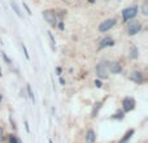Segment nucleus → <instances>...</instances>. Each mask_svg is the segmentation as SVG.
I'll return each instance as SVG.
<instances>
[{"label":"nucleus","instance_id":"obj_1","mask_svg":"<svg viewBox=\"0 0 148 143\" xmlns=\"http://www.w3.org/2000/svg\"><path fill=\"white\" fill-rule=\"evenodd\" d=\"M42 16H43L44 20L49 23V26H52V28H56L57 26V16H56V13H55L53 10L46 9V10L42 12Z\"/></svg>","mask_w":148,"mask_h":143},{"label":"nucleus","instance_id":"obj_2","mask_svg":"<svg viewBox=\"0 0 148 143\" xmlns=\"http://www.w3.org/2000/svg\"><path fill=\"white\" fill-rule=\"evenodd\" d=\"M108 63H100V64L96 65V69H95V73H96L97 78L100 79H107L108 76H109V70H108Z\"/></svg>","mask_w":148,"mask_h":143},{"label":"nucleus","instance_id":"obj_3","mask_svg":"<svg viewBox=\"0 0 148 143\" xmlns=\"http://www.w3.org/2000/svg\"><path fill=\"white\" fill-rule=\"evenodd\" d=\"M140 30H142V23L139 22V21L134 20V21H130V22L127 23V29H126L127 35L134 36V35H136V34H138Z\"/></svg>","mask_w":148,"mask_h":143},{"label":"nucleus","instance_id":"obj_4","mask_svg":"<svg viewBox=\"0 0 148 143\" xmlns=\"http://www.w3.org/2000/svg\"><path fill=\"white\" fill-rule=\"evenodd\" d=\"M136 14H138V7H129V8H125V9L122 10V18L125 22L135 18Z\"/></svg>","mask_w":148,"mask_h":143},{"label":"nucleus","instance_id":"obj_5","mask_svg":"<svg viewBox=\"0 0 148 143\" xmlns=\"http://www.w3.org/2000/svg\"><path fill=\"white\" fill-rule=\"evenodd\" d=\"M116 22H117V21H116V18H107V20H104L103 22H100L99 31H100V33H107V31H109L110 29L116 25Z\"/></svg>","mask_w":148,"mask_h":143},{"label":"nucleus","instance_id":"obj_6","mask_svg":"<svg viewBox=\"0 0 148 143\" xmlns=\"http://www.w3.org/2000/svg\"><path fill=\"white\" fill-rule=\"evenodd\" d=\"M135 100H134V98H131V96H127V98H125L123 99V102H122V111L125 113H127V112H131V111L135 108Z\"/></svg>","mask_w":148,"mask_h":143},{"label":"nucleus","instance_id":"obj_7","mask_svg":"<svg viewBox=\"0 0 148 143\" xmlns=\"http://www.w3.org/2000/svg\"><path fill=\"white\" fill-rule=\"evenodd\" d=\"M130 79H131L133 82H135V83H138V85H140V83H143V82H144V77H143V74H142L140 72H136V70L131 72V74H130Z\"/></svg>","mask_w":148,"mask_h":143},{"label":"nucleus","instance_id":"obj_8","mask_svg":"<svg viewBox=\"0 0 148 143\" xmlns=\"http://www.w3.org/2000/svg\"><path fill=\"white\" fill-rule=\"evenodd\" d=\"M108 70H109L112 74H120L121 72H122V67H121L120 63L113 61L108 65Z\"/></svg>","mask_w":148,"mask_h":143},{"label":"nucleus","instance_id":"obj_9","mask_svg":"<svg viewBox=\"0 0 148 143\" xmlns=\"http://www.w3.org/2000/svg\"><path fill=\"white\" fill-rule=\"evenodd\" d=\"M113 44H114V41H113L110 36H107V38H104L100 42L99 50H103V48H105V47H110V46H113Z\"/></svg>","mask_w":148,"mask_h":143},{"label":"nucleus","instance_id":"obj_10","mask_svg":"<svg viewBox=\"0 0 148 143\" xmlns=\"http://www.w3.org/2000/svg\"><path fill=\"white\" fill-rule=\"evenodd\" d=\"M134 133H135V131H134V129H130V130H127L125 134H123V137L121 138V141L118 142V143H127L131 139V137L134 135Z\"/></svg>","mask_w":148,"mask_h":143},{"label":"nucleus","instance_id":"obj_11","mask_svg":"<svg viewBox=\"0 0 148 143\" xmlns=\"http://www.w3.org/2000/svg\"><path fill=\"white\" fill-rule=\"evenodd\" d=\"M95 141H96V134L92 129H90L86 133V143H95Z\"/></svg>","mask_w":148,"mask_h":143},{"label":"nucleus","instance_id":"obj_12","mask_svg":"<svg viewBox=\"0 0 148 143\" xmlns=\"http://www.w3.org/2000/svg\"><path fill=\"white\" fill-rule=\"evenodd\" d=\"M129 57L133 60L138 59L139 57V48L136 46H131L130 47V52H129Z\"/></svg>","mask_w":148,"mask_h":143},{"label":"nucleus","instance_id":"obj_13","mask_svg":"<svg viewBox=\"0 0 148 143\" xmlns=\"http://www.w3.org/2000/svg\"><path fill=\"white\" fill-rule=\"evenodd\" d=\"M10 7H12L13 12H14L18 16V17H20V18H22V13H21V9H20V7H18V4L14 1V0H10Z\"/></svg>","mask_w":148,"mask_h":143},{"label":"nucleus","instance_id":"obj_14","mask_svg":"<svg viewBox=\"0 0 148 143\" xmlns=\"http://www.w3.org/2000/svg\"><path fill=\"white\" fill-rule=\"evenodd\" d=\"M100 108H101V102L95 103V107H94V109H92V113H91V117L92 118L96 117V115H97V112H99Z\"/></svg>","mask_w":148,"mask_h":143},{"label":"nucleus","instance_id":"obj_15","mask_svg":"<svg viewBox=\"0 0 148 143\" xmlns=\"http://www.w3.org/2000/svg\"><path fill=\"white\" fill-rule=\"evenodd\" d=\"M123 117H125V112H123L122 109H121V111H117V112H116L114 115L112 116L113 120H123Z\"/></svg>","mask_w":148,"mask_h":143},{"label":"nucleus","instance_id":"obj_16","mask_svg":"<svg viewBox=\"0 0 148 143\" xmlns=\"http://www.w3.org/2000/svg\"><path fill=\"white\" fill-rule=\"evenodd\" d=\"M26 90H27V94H29V98H30L31 100H33V103H35V98H34V94H33V90H31V86L30 85H27L26 86Z\"/></svg>","mask_w":148,"mask_h":143},{"label":"nucleus","instance_id":"obj_17","mask_svg":"<svg viewBox=\"0 0 148 143\" xmlns=\"http://www.w3.org/2000/svg\"><path fill=\"white\" fill-rule=\"evenodd\" d=\"M142 14L143 16H148V3L144 1L142 4Z\"/></svg>","mask_w":148,"mask_h":143},{"label":"nucleus","instance_id":"obj_18","mask_svg":"<svg viewBox=\"0 0 148 143\" xmlns=\"http://www.w3.org/2000/svg\"><path fill=\"white\" fill-rule=\"evenodd\" d=\"M47 35H48V38H49V42H51L52 48L55 50V38H53V35H52L51 31H47Z\"/></svg>","mask_w":148,"mask_h":143},{"label":"nucleus","instance_id":"obj_19","mask_svg":"<svg viewBox=\"0 0 148 143\" xmlns=\"http://www.w3.org/2000/svg\"><path fill=\"white\" fill-rule=\"evenodd\" d=\"M9 143H18V138L16 135H9Z\"/></svg>","mask_w":148,"mask_h":143},{"label":"nucleus","instance_id":"obj_20","mask_svg":"<svg viewBox=\"0 0 148 143\" xmlns=\"http://www.w3.org/2000/svg\"><path fill=\"white\" fill-rule=\"evenodd\" d=\"M21 47H22V51H23V54H25V57L26 59H30V56H29V54H27V50H26V47L23 46V43L21 44Z\"/></svg>","mask_w":148,"mask_h":143},{"label":"nucleus","instance_id":"obj_21","mask_svg":"<svg viewBox=\"0 0 148 143\" xmlns=\"http://www.w3.org/2000/svg\"><path fill=\"white\" fill-rule=\"evenodd\" d=\"M22 5H23V8H25V10L27 12V14H31V10H30V8H29V5L26 4V3H22Z\"/></svg>","mask_w":148,"mask_h":143},{"label":"nucleus","instance_id":"obj_22","mask_svg":"<svg viewBox=\"0 0 148 143\" xmlns=\"http://www.w3.org/2000/svg\"><path fill=\"white\" fill-rule=\"evenodd\" d=\"M1 56H3V59L5 60V63H7V64H10V60H9V57H8L7 55L4 54V52H3V54H1Z\"/></svg>","mask_w":148,"mask_h":143},{"label":"nucleus","instance_id":"obj_23","mask_svg":"<svg viewBox=\"0 0 148 143\" xmlns=\"http://www.w3.org/2000/svg\"><path fill=\"white\" fill-rule=\"evenodd\" d=\"M4 141V131H3V129L0 128V142Z\"/></svg>","mask_w":148,"mask_h":143},{"label":"nucleus","instance_id":"obj_24","mask_svg":"<svg viewBox=\"0 0 148 143\" xmlns=\"http://www.w3.org/2000/svg\"><path fill=\"white\" fill-rule=\"evenodd\" d=\"M95 86H96V87H101L103 83H101L100 81H95Z\"/></svg>","mask_w":148,"mask_h":143},{"label":"nucleus","instance_id":"obj_25","mask_svg":"<svg viewBox=\"0 0 148 143\" xmlns=\"http://www.w3.org/2000/svg\"><path fill=\"white\" fill-rule=\"evenodd\" d=\"M59 29H60V30H64V23H62V21H60V23H59Z\"/></svg>","mask_w":148,"mask_h":143},{"label":"nucleus","instance_id":"obj_26","mask_svg":"<svg viewBox=\"0 0 148 143\" xmlns=\"http://www.w3.org/2000/svg\"><path fill=\"white\" fill-rule=\"evenodd\" d=\"M25 126H26V131H30V128H29V122H27V121L25 122Z\"/></svg>","mask_w":148,"mask_h":143},{"label":"nucleus","instance_id":"obj_27","mask_svg":"<svg viewBox=\"0 0 148 143\" xmlns=\"http://www.w3.org/2000/svg\"><path fill=\"white\" fill-rule=\"evenodd\" d=\"M60 83H61V85H65V81H64V78H60Z\"/></svg>","mask_w":148,"mask_h":143},{"label":"nucleus","instance_id":"obj_28","mask_svg":"<svg viewBox=\"0 0 148 143\" xmlns=\"http://www.w3.org/2000/svg\"><path fill=\"white\" fill-rule=\"evenodd\" d=\"M88 1H90V3H95V0H88Z\"/></svg>","mask_w":148,"mask_h":143},{"label":"nucleus","instance_id":"obj_29","mask_svg":"<svg viewBox=\"0 0 148 143\" xmlns=\"http://www.w3.org/2000/svg\"><path fill=\"white\" fill-rule=\"evenodd\" d=\"M3 76V74H1V69H0V77H1Z\"/></svg>","mask_w":148,"mask_h":143},{"label":"nucleus","instance_id":"obj_30","mask_svg":"<svg viewBox=\"0 0 148 143\" xmlns=\"http://www.w3.org/2000/svg\"><path fill=\"white\" fill-rule=\"evenodd\" d=\"M1 99H3V98H1V95H0V102H1Z\"/></svg>","mask_w":148,"mask_h":143},{"label":"nucleus","instance_id":"obj_31","mask_svg":"<svg viewBox=\"0 0 148 143\" xmlns=\"http://www.w3.org/2000/svg\"><path fill=\"white\" fill-rule=\"evenodd\" d=\"M49 143H53V142H52V141H51V139H49Z\"/></svg>","mask_w":148,"mask_h":143},{"label":"nucleus","instance_id":"obj_32","mask_svg":"<svg viewBox=\"0 0 148 143\" xmlns=\"http://www.w3.org/2000/svg\"><path fill=\"white\" fill-rule=\"evenodd\" d=\"M18 143H22V142H21V141H20V139H18Z\"/></svg>","mask_w":148,"mask_h":143}]
</instances>
